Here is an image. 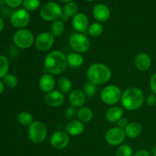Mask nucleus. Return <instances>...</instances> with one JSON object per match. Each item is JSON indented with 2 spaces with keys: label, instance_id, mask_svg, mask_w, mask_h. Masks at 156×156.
<instances>
[{
  "label": "nucleus",
  "instance_id": "nucleus-44",
  "mask_svg": "<svg viewBox=\"0 0 156 156\" xmlns=\"http://www.w3.org/2000/svg\"><path fill=\"white\" fill-rule=\"evenodd\" d=\"M85 1H87V2H93V1H95V0H85Z\"/></svg>",
  "mask_w": 156,
  "mask_h": 156
},
{
  "label": "nucleus",
  "instance_id": "nucleus-13",
  "mask_svg": "<svg viewBox=\"0 0 156 156\" xmlns=\"http://www.w3.org/2000/svg\"><path fill=\"white\" fill-rule=\"evenodd\" d=\"M72 24L74 30H76L77 33H84L89 27L88 16L82 12H79L73 18Z\"/></svg>",
  "mask_w": 156,
  "mask_h": 156
},
{
  "label": "nucleus",
  "instance_id": "nucleus-17",
  "mask_svg": "<svg viewBox=\"0 0 156 156\" xmlns=\"http://www.w3.org/2000/svg\"><path fill=\"white\" fill-rule=\"evenodd\" d=\"M93 15L99 23L105 22L110 18L111 12L106 5L97 4L93 8Z\"/></svg>",
  "mask_w": 156,
  "mask_h": 156
},
{
  "label": "nucleus",
  "instance_id": "nucleus-42",
  "mask_svg": "<svg viewBox=\"0 0 156 156\" xmlns=\"http://www.w3.org/2000/svg\"><path fill=\"white\" fill-rule=\"evenodd\" d=\"M152 156H156V146H154L152 149Z\"/></svg>",
  "mask_w": 156,
  "mask_h": 156
},
{
  "label": "nucleus",
  "instance_id": "nucleus-24",
  "mask_svg": "<svg viewBox=\"0 0 156 156\" xmlns=\"http://www.w3.org/2000/svg\"><path fill=\"white\" fill-rule=\"evenodd\" d=\"M77 117L82 123H88L93 118V111L88 107H82L77 111Z\"/></svg>",
  "mask_w": 156,
  "mask_h": 156
},
{
  "label": "nucleus",
  "instance_id": "nucleus-4",
  "mask_svg": "<svg viewBox=\"0 0 156 156\" xmlns=\"http://www.w3.org/2000/svg\"><path fill=\"white\" fill-rule=\"evenodd\" d=\"M62 7L58 3L49 2L43 5L40 10V15L44 21H54L59 20L62 17Z\"/></svg>",
  "mask_w": 156,
  "mask_h": 156
},
{
  "label": "nucleus",
  "instance_id": "nucleus-23",
  "mask_svg": "<svg viewBox=\"0 0 156 156\" xmlns=\"http://www.w3.org/2000/svg\"><path fill=\"white\" fill-rule=\"evenodd\" d=\"M67 64L72 69L80 67L84 62V57L82 55L78 53H70L66 56Z\"/></svg>",
  "mask_w": 156,
  "mask_h": 156
},
{
  "label": "nucleus",
  "instance_id": "nucleus-43",
  "mask_svg": "<svg viewBox=\"0 0 156 156\" xmlns=\"http://www.w3.org/2000/svg\"><path fill=\"white\" fill-rule=\"evenodd\" d=\"M59 1L61 2L68 3V2H73V0H59Z\"/></svg>",
  "mask_w": 156,
  "mask_h": 156
},
{
  "label": "nucleus",
  "instance_id": "nucleus-22",
  "mask_svg": "<svg viewBox=\"0 0 156 156\" xmlns=\"http://www.w3.org/2000/svg\"><path fill=\"white\" fill-rule=\"evenodd\" d=\"M63 13H62V20L63 21H68L69 18L71 17H74L76 14L79 13V6L74 2H70L66 3L62 9Z\"/></svg>",
  "mask_w": 156,
  "mask_h": 156
},
{
  "label": "nucleus",
  "instance_id": "nucleus-40",
  "mask_svg": "<svg viewBox=\"0 0 156 156\" xmlns=\"http://www.w3.org/2000/svg\"><path fill=\"white\" fill-rule=\"evenodd\" d=\"M5 27V24H4V21H3L2 18H0V32H2L4 29Z\"/></svg>",
  "mask_w": 156,
  "mask_h": 156
},
{
  "label": "nucleus",
  "instance_id": "nucleus-29",
  "mask_svg": "<svg viewBox=\"0 0 156 156\" xmlns=\"http://www.w3.org/2000/svg\"><path fill=\"white\" fill-rule=\"evenodd\" d=\"M9 69V62L7 57L0 55V79H4L8 74Z\"/></svg>",
  "mask_w": 156,
  "mask_h": 156
},
{
  "label": "nucleus",
  "instance_id": "nucleus-12",
  "mask_svg": "<svg viewBox=\"0 0 156 156\" xmlns=\"http://www.w3.org/2000/svg\"><path fill=\"white\" fill-rule=\"evenodd\" d=\"M50 141L53 148L56 149H63L69 145V137L66 131L58 130L51 136Z\"/></svg>",
  "mask_w": 156,
  "mask_h": 156
},
{
  "label": "nucleus",
  "instance_id": "nucleus-36",
  "mask_svg": "<svg viewBox=\"0 0 156 156\" xmlns=\"http://www.w3.org/2000/svg\"><path fill=\"white\" fill-rule=\"evenodd\" d=\"M146 104L149 106L153 107L156 105V95L154 94H150L147 96L146 99Z\"/></svg>",
  "mask_w": 156,
  "mask_h": 156
},
{
  "label": "nucleus",
  "instance_id": "nucleus-41",
  "mask_svg": "<svg viewBox=\"0 0 156 156\" xmlns=\"http://www.w3.org/2000/svg\"><path fill=\"white\" fill-rule=\"evenodd\" d=\"M4 88H5L4 83H3L2 81L0 80V94L3 92V91H4Z\"/></svg>",
  "mask_w": 156,
  "mask_h": 156
},
{
  "label": "nucleus",
  "instance_id": "nucleus-10",
  "mask_svg": "<svg viewBox=\"0 0 156 156\" xmlns=\"http://www.w3.org/2000/svg\"><path fill=\"white\" fill-rule=\"evenodd\" d=\"M126 133L124 129L120 127H112L108 129L105 133V140L108 144L112 146L122 145L126 139Z\"/></svg>",
  "mask_w": 156,
  "mask_h": 156
},
{
  "label": "nucleus",
  "instance_id": "nucleus-14",
  "mask_svg": "<svg viewBox=\"0 0 156 156\" xmlns=\"http://www.w3.org/2000/svg\"><path fill=\"white\" fill-rule=\"evenodd\" d=\"M64 101H65V97L63 95V93H62L59 90H53L47 93L45 96L46 104L51 108L61 106L63 104Z\"/></svg>",
  "mask_w": 156,
  "mask_h": 156
},
{
  "label": "nucleus",
  "instance_id": "nucleus-30",
  "mask_svg": "<svg viewBox=\"0 0 156 156\" xmlns=\"http://www.w3.org/2000/svg\"><path fill=\"white\" fill-rule=\"evenodd\" d=\"M82 91L86 98H92L93 96L95 95L96 92H97V86L91 82H87L84 85Z\"/></svg>",
  "mask_w": 156,
  "mask_h": 156
},
{
  "label": "nucleus",
  "instance_id": "nucleus-2",
  "mask_svg": "<svg viewBox=\"0 0 156 156\" xmlns=\"http://www.w3.org/2000/svg\"><path fill=\"white\" fill-rule=\"evenodd\" d=\"M112 76L111 70L108 66L103 63H93L87 70L88 82L95 85H101L109 82Z\"/></svg>",
  "mask_w": 156,
  "mask_h": 156
},
{
  "label": "nucleus",
  "instance_id": "nucleus-19",
  "mask_svg": "<svg viewBox=\"0 0 156 156\" xmlns=\"http://www.w3.org/2000/svg\"><path fill=\"white\" fill-rule=\"evenodd\" d=\"M66 132L70 136H76L82 133L85 130V125L84 123L81 122L80 120H73L69 121L66 123L65 126Z\"/></svg>",
  "mask_w": 156,
  "mask_h": 156
},
{
  "label": "nucleus",
  "instance_id": "nucleus-28",
  "mask_svg": "<svg viewBox=\"0 0 156 156\" xmlns=\"http://www.w3.org/2000/svg\"><path fill=\"white\" fill-rule=\"evenodd\" d=\"M18 120L22 126H29L33 122V117L30 113L23 111L18 114Z\"/></svg>",
  "mask_w": 156,
  "mask_h": 156
},
{
  "label": "nucleus",
  "instance_id": "nucleus-6",
  "mask_svg": "<svg viewBox=\"0 0 156 156\" xmlns=\"http://www.w3.org/2000/svg\"><path fill=\"white\" fill-rule=\"evenodd\" d=\"M47 135V127L40 120L33 121L28 126V137L35 144H39L45 140Z\"/></svg>",
  "mask_w": 156,
  "mask_h": 156
},
{
  "label": "nucleus",
  "instance_id": "nucleus-20",
  "mask_svg": "<svg viewBox=\"0 0 156 156\" xmlns=\"http://www.w3.org/2000/svg\"><path fill=\"white\" fill-rule=\"evenodd\" d=\"M123 116V110L120 107L113 106L110 108L105 114V118L110 123L118 122Z\"/></svg>",
  "mask_w": 156,
  "mask_h": 156
},
{
  "label": "nucleus",
  "instance_id": "nucleus-7",
  "mask_svg": "<svg viewBox=\"0 0 156 156\" xmlns=\"http://www.w3.org/2000/svg\"><path fill=\"white\" fill-rule=\"evenodd\" d=\"M34 41V34L27 29H19L13 35L14 44L17 47L23 50L30 48Z\"/></svg>",
  "mask_w": 156,
  "mask_h": 156
},
{
  "label": "nucleus",
  "instance_id": "nucleus-18",
  "mask_svg": "<svg viewBox=\"0 0 156 156\" xmlns=\"http://www.w3.org/2000/svg\"><path fill=\"white\" fill-rule=\"evenodd\" d=\"M152 65V59L146 53H140L135 59V66L138 70L146 72L149 69Z\"/></svg>",
  "mask_w": 156,
  "mask_h": 156
},
{
  "label": "nucleus",
  "instance_id": "nucleus-37",
  "mask_svg": "<svg viewBox=\"0 0 156 156\" xmlns=\"http://www.w3.org/2000/svg\"><path fill=\"white\" fill-rule=\"evenodd\" d=\"M5 2L12 8H17L23 3V0H4Z\"/></svg>",
  "mask_w": 156,
  "mask_h": 156
},
{
  "label": "nucleus",
  "instance_id": "nucleus-39",
  "mask_svg": "<svg viewBox=\"0 0 156 156\" xmlns=\"http://www.w3.org/2000/svg\"><path fill=\"white\" fill-rule=\"evenodd\" d=\"M133 156H151V154L146 149H140V150L136 151Z\"/></svg>",
  "mask_w": 156,
  "mask_h": 156
},
{
  "label": "nucleus",
  "instance_id": "nucleus-27",
  "mask_svg": "<svg viewBox=\"0 0 156 156\" xmlns=\"http://www.w3.org/2000/svg\"><path fill=\"white\" fill-rule=\"evenodd\" d=\"M88 33L92 37H98L103 33L104 27L101 23L94 22L89 25L88 28Z\"/></svg>",
  "mask_w": 156,
  "mask_h": 156
},
{
  "label": "nucleus",
  "instance_id": "nucleus-32",
  "mask_svg": "<svg viewBox=\"0 0 156 156\" xmlns=\"http://www.w3.org/2000/svg\"><path fill=\"white\" fill-rule=\"evenodd\" d=\"M23 6L27 12H33L37 9L41 5V0H23Z\"/></svg>",
  "mask_w": 156,
  "mask_h": 156
},
{
  "label": "nucleus",
  "instance_id": "nucleus-25",
  "mask_svg": "<svg viewBox=\"0 0 156 156\" xmlns=\"http://www.w3.org/2000/svg\"><path fill=\"white\" fill-rule=\"evenodd\" d=\"M65 30V24L62 20H56L53 21L51 24V34L55 37L62 36Z\"/></svg>",
  "mask_w": 156,
  "mask_h": 156
},
{
  "label": "nucleus",
  "instance_id": "nucleus-11",
  "mask_svg": "<svg viewBox=\"0 0 156 156\" xmlns=\"http://www.w3.org/2000/svg\"><path fill=\"white\" fill-rule=\"evenodd\" d=\"M30 20V16L29 12L24 9H21L12 13L10 21L13 27L18 29H23L29 24Z\"/></svg>",
  "mask_w": 156,
  "mask_h": 156
},
{
  "label": "nucleus",
  "instance_id": "nucleus-8",
  "mask_svg": "<svg viewBox=\"0 0 156 156\" xmlns=\"http://www.w3.org/2000/svg\"><path fill=\"white\" fill-rule=\"evenodd\" d=\"M69 47L76 53H83L88 51L90 48V41L85 35L82 33H75L69 40Z\"/></svg>",
  "mask_w": 156,
  "mask_h": 156
},
{
  "label": "nucleus",
  "instance_id": "nucleus-5",
  "mask_svg": "<svg viewBox=\"0 0 156 156\" xmlns=\"http://www.w3.org/2000/svg\"><path fill=\"white\" fill-rule=\"evenodd\" d=\"M122 94L120 87L115 85L105 86L101 91L100 98L101 101L107 105H115L121 101Z\"/></svg>",
  "mask_w": 156,
  "mask_h": 156
},
{
  "label": "nucleus",
  "instance_id": "nucleus-38",
  "mask_svg": "<svg viewBox=\"0 0 156 156\" xmlns=\"http://www.w3.org/2000/svg\"><path fill=\"white\" fill-rule=\"evenodd\" d=\"M129 124V122H128V120L125 117H122L118 122H117V126L120 127V129H125V128L127 126V125Z\"/></svg>",
  "mask_w": 156,
  "mask_h": 156
},
{
  "label": "nucleus",
  "instance_id": "nucleus-21",
  "mask_svg": "<svg viewBox=\"0 0 156 156\" xmlns=\"http://www.w3.org/2000/svg\"><path fill=\"white\" fill-rule=\"evenodd\" d=\"M124 131L126 136L130 139H136L141 135L143 132V126L138 122H132L129 123Z\"/></svg>",
  "mask_w": 156,
  "mask_h": 156
},
{
  "label": "nucleus",
  "instance_id": "nucleus-31",
  "mask_svg": "<svg viewBox=\"0 0 156 156\" xmlns=\"http://www.w3.org/2000/svg\"><path fill=\"white\" fill-rule=\"evenodd\" d=\"M133 149L127 144L120 145L116 151V156H133Z\"/></svg>",
  "mask_w": 156,
  "mask_h": 156
},
{
  "label": "nucleus",
  "instance_id": "nucleus-9",
  "mask_svg": "<svg viewBox=\"0 0 156 156\" xmlns=\"http://www.w3.org/2000/svg\"><path fill=\"white\" fill-rule=\"evenodd\" d=\"M55 42V37L51 33L44 31L36 37L34 41L35 47L39 51L47 52L53 47Z\"/></svg>",
  "mask_w": 156,
  "mask_h": 156
},
{
  "label": "nucleus",
  "instance_id": "nucleus-1",
  "mask_svg": "<svg viewBox=\"0 0 156 156\" xmlns=\"http://www.w3.org/2000/svg\"><path fill=\"white\" fill-rule=\"evenodd\" d=\"M66 56L59 50H53L45 56L44 66L47 73L58 76L66 70L67 68Z\"/></svg>",
  "mask_w": 156,
  "mask_h": 156
},
{
  "label": "nucleus",
  "instance_id": "nucleus-34",
  "mask_svg": "<svg viewBox=\"0 0 156 156\" xmlns=\"http://www.w3.org/2000/svg\"><path fill=\"white\" fill-rule=\"evenodd\" d=\"M64 115H65V117L68 120H73V119L76 117V111L75 108L73 107H69V108H67L65 111V113H64Z\"/></svg>",
  "mask_w": 156,
  "mask_h": 156
},
{
  "label": "nucleus",
  "instance_id": "nucleus-26",
  "mask_svg": "<svg viewBox=\"0 0 156 156\" xmlns=\"http://www.w3.org/2000/svg\"><path fill=\"white\" fill-rule=\"evenodd\" d=\"M57 85L59 91H60L62 93L71 92L73 84H72L71 80L68 78L62 77L59 79L57 82Z\"/></svg>",
  "mask_w": 156,
  "mask_h": 156
},
{
  "label": "nucleus",
  "instance_id": "nucleus-16",
  "mask_svg": "<svg viewBox=\"0 0 156 156\" xmlns=\"http://www.w3.org/2000/svg\"><path fill=\"white\" fill-rule=\"evenodd\" d=\"M69 101L73 108H82L86 101V96L82 90L74 89L69 93Z\"/></svg>",
  "mask_w": 156,
  "mask_h": 156
},
{
  "label": "nucleus",
  "instance_id": "nucleus-33",
  "mask_svg": "<svg viewBox=\"0 0 156 156\" xmlns=\"http://www.w3.org/2000/svg\"><path fill=\"white\" fill-rule=\"evenodd\" d=\"M18 79L12 74H7L3 79V83L8 88H14L18 85Z\"/></svg>",
  "mask_w": 156,
  "mask_h": 156
},
{
  "label": "nucleus",
  "instance_id": "nucleus-15",
  "mask_svg": "<svg viewBox=\"0 0 156 156\" xmlns=\"http://www.w3.org/2000/svg\"><path fill=\"white\" fill-rule=\"evenodd\" d=\"M56 85V81L53 75L44 73L41 76L39 80V87L43 92L49 93L53 91Z\"/></svg>",
  "mask_w": 156,
  "mask_h": 156
},
{
  "label": "nucleus",
  "instance_id": "nucleus-35",
  "mask_svg": "<svg viewBox=\"0 0 156 156\" xmlns=\"http://www.w3.org/2000/svg\"><path fill=\"white\" fill-rule=\"evenodd\" d=\"M149 85H150V89L152 91V94L156 95V73H154L150 78L149 81Z\"/></svg>",
  "mask_w": 156,
  "mask_h": 156
},
{
  "label": "nucleus",
  "instance_id": "nucleus-3",
  "mask_svg": "<svg viewBox=\"0 0 156 156\" xmlns=\"http://www.w3.org/2000/svg\"><path fill=\"white\" fill-rule=\"evenodd\" d=\"M145 96L141 89L132 87L125 90L122 94L121 104L124 109L129 111H136L143 105Z\"/></svg>",
  "mask_w": 156,
  "mask_h": 156
}]
</instances>
